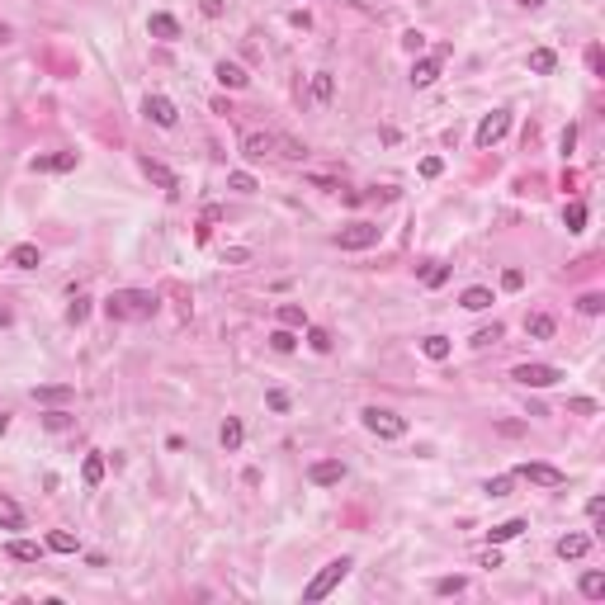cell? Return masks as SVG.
Here are the masks:
<instances>
[{
  "instance_id": "6da1fadb",
  "label": "cell",
  "mask_w": 605,
  "mask_h": 605,
  "mask_svg": "<svg viewBox=\"0 0 605 605\" xmlns=\"http://www.w3.org/2000/svg\"><path fill=\"white\" fill-rule=\"evenodd\" d=\"M104 312H109V322H147V317H157V293H147V288H118L104 302Z\"/></svg>"
},
{
  "instance_id": "7a4b0ae2",
  "label": "cell",
  "mask_w": 605,
  "mask_h": 605,
  "mask_svg": "<svg viewBox=\"0 0 605 605\" xmlns=\"http://www.w3.org/2000/svg\"><path fill=\"white\" fill-rule=\"evenodd\" d=\"M350 568H355L350 558H331V563H326V568H322V573L302 587V601H326V596H331V591L350 577Z\"/></svg>"
},
{
  "instance_id": "3957f363",
  "label": "cell",
  "mask_w": 605,
  "mask_h": 605,
  "mask_svg": "<svg viewBox=\"0 0 605 605\" xmlns=\"http://www.w3.org/2000/svg\"><path fill=\"white\" fill-rule=\"evenodd\" d=\"M360 421H365V430L379 435V440H402V435H407V421H402L398 412H383V407H365Z\"/></svg>"
},
{
  "instance_id": "277c9868",
  "label": "cell",
  "mask_w": 605,
  "mask_h": 605,
  "mask_svg": "<svg viewBox=\"0 0 605 605\" xmlns=\"http://www.w3.org/2000/svg\"><path fill=\"white\" fill-rule=\"evenodd\" d=\"M511 379L520 383V388H554V383L563 379V369H554V365H515Z\"/></svg>"
},
{
  "instance_id": "5b68a950",
  "label": "cell",
  "mask_w": 605,
  "mask_h": 605,
  "mask_svg": "<svg viewBox=\"0 0 605 605\" xmlns=\"http://www.w3.org/2000/svg\"><path fill=\"white\" fill-rule=\"evenodd\" d=\"M506 128H511V109H492V114H487V118L478 123L473 142H478V147H496L501 138H506Z\"/></svg>"
},
{
  "instance_id": "8992f818",
  "label": "cell",
  "mask_w": 605,
  "mask_h": 605,
  "mask_svg": "<svg viewBox=\"0 0 605 605\" xmlns=\"http://www.w3.org/2000/svg\"><path fill=\"white\" fill-rule=\"evenodd\" d=\"M515 478L534 482V487H563V482H568V473H563V468H554V463H520V468H515Z\"/></svg>"
},
{
  "instance_id": "52a82bcc",
  "label": "cell",
  "mask_w": 605,
  "mask_h": 605,
  "mask_svg": "<svg viewBox=\"0 0 605 605\" xmlns=\"http://www.w3.org/2000/svg\"><path fill=\"white\" fill-rule=\"evenodd\" d=\"M374 241H379V227L374 223H350L341 237H336V246H341V251H369Z\"/></svg>"
},
{
  "instance_id": "ba28073f",
  "label": "cell",
  "mask_w": 605,
  "mask_h": 605,
  "mask_svg": "<svg viewBox=\"0 0 605 605\" xmlns=\"http://www.w3.org/2000/svg\"><path fill=\"white\" fill-rule=\"evenodd\" d=\"M142 114H147V118H152L157 128H176V123H180V109H176V104H171L166 95H147Z\"/></svg>"
},
{
  "instance_id": "9c48e42d",
  "label": "cell",
  "mask_w": 605,
  "mask_h": 605,
  "mask_svg": "<svg viewBox=\"0 0 605 605\" xmlns=\"http://www.w3.org/2000/svg\"><path fill=\"white\" fill-rule=\"evenodd\" d=\"M241 157H246V161L274 157V133H246V138H241Z\"/></svg>"
},
{
  "instance_id": "30bf717a",
  "label": "cell",
  "mask_w": 605,
  "mask_h": 605,
  "mask_svg": "<svg viewBox=\"0 0 605 605\" xmlns=\"http://www.w3.org/2000/svg\"><path fill=\"white\" fill-rule=\"evenodd\" d=\"M76 398V388L71 383H38L33 388V402H43V407H62V402Z\"/></svg>"
},
{
  "instance_id": "8fae6325",
  "label": "cell",
  "mask_w": 605,
  "mask_h": 605,
  "mask_svg": "<svg viewBox=\"0 0 605 605\" xmlns=\"http://www.w3.org/2000/svg\"><path fill=\"white\" fill-rule=\"evenodd\" d=\"M307 478L317 482V487H336V482L346 478V463H336V459H317L312 468H307Z\"/></svg>"
},
{
  "instance_id": "7c38bea8",
  "label": "cell",
  "mask_w": 605,
  "mask_h": 605,
  "mask_svg": "<svg viewBox=\"0 0 605 605\" xmlns=\"http://www.w3.org/2000/svg\"><path fill=\"white\" fill-rule=\"evenodd\" d=\"M138 166H142V176H147V180H157V185H161L166 194H180V180H176V171H166V166H161V161H152V157H142Z\"/></svg>"
},
{
  "instance_id": "4fadbf2b",
  "label": "cell",
  "mask_w": 605,
  "mask_h": 605,
  "mask_svg": "<svg viewBox=\"0 0 605 605\" xmlns=\"http://www.w3.org/2000/svg\"><path fill=\"white\" fill-rule=\"evenodd\" d=\"M147 33L161 38V43H176V38H180V19L176 15H152V19H147Z\"/></svg>"
},
{
  "instance_id": "5bb4252c",
  "label": "cell",
  "mask_w": 605,
  "mask_h": 605,
  "mask_svg": "<svg viewBox=\"0 0 605 605\" xmlns=\"http://www.w3.org/2000/svg\"><path fill=\"white\" fill-rule=\"evenodd\" d=\"M554 331H558V322L549 312H530L525 317V336H534V341H554Z\"/></svg>"
},
{
  "instance_id": "9a60e30c",
  "label": "cell",
  "mask_w": 605,
  "mask_h": 605,
  "mask_svg": "<svg viewBox=\"0 0 605 605\" xmlns=\"http://www.w3.org/2000/svg\"><path fill=\"white\" fill-rule=\"evenodd\" d=\"M274 157H284V161H302V157H307V147H302L298 138H288V133H274Z\"/></svg>"
},
{
  "instance_id": "2e32d148",
  "label": "cell",
  "mask_w": 605,
  "mask_h": 605,
  "mask_svg": "<svg viewBox=\"0 0 605 605\" xmlns=\"http://www.w3.org/2000/svg\"><path fill=\"white\" fill-rule=\"evenodd\" d=\"M218 440H223V449H227V454H237V449H241V440H246V430H241V421H237V416H227V421H223V430H218Z\"/></svg>"
},
{
  "instance_id": "e0dca14e",
  "label": "cell",
  "mask_w": 605,
  "mask_h": 605,
  "mask_svg": "<svg viewBox=\"0 0 605 605\" xmlns=\"http://www.w3.org/2000/svg\"><path fill=\"white\" fill-rule=\"evenodd\" d=\"M530 71H534V76H554L558 71V52L554 48H534L530 52Z\"/></svg>"
},
{
  "instance_id": "ac0fdd59",
  "label": "cell",
  "mask_w": 605,
  "mask_h": 605,
  "mask_svg": "<svg viewBox=\"0 0 605 605\" xmlns=\"http://www.w3.org/2000/svg\"><path fill=\"white\" fill-rule=\"evenodd\" d=\"M591 549V534H563L558 539V558H587Z\"/></svg>"
},
{
  "instance_id": "d6986e66",
  "label": "cell",
  "mask_w": 605,
  "mask_h": 605,
  "mask_svg": "<svg viewBox=\"0 0 605 605\" xmlns=\"http://www.w3.org/2000/svg\"><path fill=\"white\" fill-rule=\"evenodd\" d=\"M463 307H468V312H487V307H492V288H482V284H473V288H463Z\"/></svg>"
},
{
  "instance_id": "ffe728a7",
  "label": "cell",
  "mask_w": 605,
  "mask_h": 605,
  "mask_svg": "<svg viewBox=\"0 0 605 605\" xmlns=\"http://www.w3.org/2000/svg\"><path fill=\"white\" fill-rule=\"evenodd\" d=\"M76 152H52V157H33V171H71Z\"/></svg>"
},
{
  "instance_id": "44dd1931",
  "label": "cell",
  "mask_w": 605,
  "mask_h": 605,
  "mask_svg": "<svg viewBox=\"0 0 605 605\" xmlns=\"http://www.w3.org/2000/svg\"><path fill=\"white\" fill-rule=\"evenodd\" d=\"M0 530H24V511H19V501H10L5 492H0Z\"/></svg>"
},
{
  "instance_id": "7402d4cb",
  "label": "cell",
  "mask_w": 605,
  "mask_h": 605,
  "mask_svg": "<svg viewBox=\"0 0 605 605\" xmlns=\"http://www.w3.org/2000/svg\"><path fill=\"white\" fill-rule=\"evenodd\" d=\"M38 260H43V255H38V246H33V241H19L15 251H10V265H15V270H33Z\"/></svg>"
},
{
  "instance_id": "603a6c76",
  "label": "cell",
  "mask_w": 605,
  "mask_h": 605,
  "mask_svg": "<svg viewBox=\"0 0 605 605\" xmlns=\"http://www.w3.org/2000/svg\"><path fill=\"white\" fill-rule=\"evenodd\" d=\"M435 76H440V57H421L412 66V85H435Z\"/></svg>"
},
{
  "instance_id": "cb8c5ba5",
  "label": "cell",
  "mask_w": 605,
  "mask_h": 605,
  "mask_svg": "<svg viewBox=\"0 0 605 605\" xmlns=\"http://www.w3.org/2000/svg\"><path fill=\"white\" fill-rule=\"evenodd\" d=\"M331 95H336V76L331 71H317L312 76V104H331Z\"/></svg>"
},
{
  "instance_id": "d4e9b609",
  "label": "cell",
  "mask_w": 605,
  "mask_h": 605,
  "mask_svg": "<svg viewBox=\"0 0 605 605\" xmlns=\"http://www.w3.org/2000/svg\"><path fill=\"white\" fill-rule=\"evenodd\" d=\"M5 554L15 558V563H38V554H43V549H38L33 539H10V544H5Z\"/></svg>"
},
{
  "instance_id": "484cf974",
  "label": "cell",
  "mask_w": 605,
  "mask_h": 605,
  "mask_svg": "<svg viewBox=\"0 0 605 605\" xmlns=\"http://www.w3.org/2000/svg\"><path fill=\"white\" fill-rule=\"evenodd\" d=\"M213 76L223 80L227 90H241V85H246V80H251V76H246V71H241V66H237V62H218V71H213Z\"/></svg>"
},
{
  "instance_id": "4316f807",
  "label": "cell",
  "mask_w": 605,
  "mask_h": 605,
  "mask_svg": "<svg viewBox=\"0 0 605 605\" xmlns=\"http://www.w3.org/2000/svg\"><path fill=\"white\" fill-rule=\"evenodd\" d=\"M279 326H288V331H302V326H307V312H302L298 302H279Z\"/></svg>"
},
{
  "instance_id": "83f0119b",
  "label": "cell",
  "mask_w": 605,
  "mask_h": 605,
  "mask_svg": "<svg viewBox=\"0 0 605 605\" xmlns=\"http://www.w3.org/2000/svg\"><path fill=\"white\" fill-rule=\"evenodd\" d=\"M80 482H85V487H99V482H104V459H99V454H85V463H80Z\"/></svg>"
},
{
  "instance_id": "f1b7e54d",
  "label": "cell",
  "mask_w": 605,
  "mask_h": 605,
  "mask_svg": "<svg viewBox=\"0 0 605 605\" xmlns=\"http://www.w3.org/2000/svg\"><path fill=\"white\" fill-rule=\"evenodd\" d=\"M421 355H426V360H435V365H440V360H449V336H426V341H421Z\"/></svg>"
},
{
  "instance_id": "f546056e",
  "label": "cell",
  "mask_w": 605,
  "mask_h": 605,
  "mask_svg": "<svg viewBox=\"0 0 605 605\" xmlns=\"http://www.w3.org/2000/svg\"><path fill=\"white\" fill-rule=\"evenodd\" d=\"M482 492L492 496V501L511 496V492H515V473H506V478H487V482H482Z\"/></svg>"
},
{
  "instance_id": "4dcf8cb0",
  "label": "cell",
  "mask_w": 605,
  "mask_h": 605,
  "mask_svg": "<svg viewBox=\"0 0 605 605\" xmlns=\"http://www.w3.org/2000/svg\"><path fill=\"white\" fill-rule=\"evenodd\" d=\"M520 530H525V520H501V525L487 530V539H492V544H506V539H515Z\"/></svg>"
},
{
  "instance_id": "1f68e13d",
  "label": "cell",
  "mask_w": 605,
  "mask_h": 605,
  "mask_svg": "<svg viewBox=\"0 0 605 605\" xmlns=\"http://www.w3.org/2000/svg\"><path fill=\"white\" fill-rule=\"evenodd\" d=\"M582 596H587V601H601L605 596V573H582Z\"/></svg>"
},
{
  "instance_id": "d6a6232c",
  "label": "cell",
  "mask_w": 605,
  "mask_h": 605,
  "mask_svg": "<svg viewBox=\"0 0 605 605\" xmlns=\"http://www.w3.org/2000/svg\"><path fill=\"white\" fill-rule=\"evenodd\" d=\"M563 223H568V232H587V204H568Z\"/></svg>"
},
{
  "instance_id": "836d02e7",
  "label": "cell",
  "mask_w": 605,
  "mask_h": 605,
  "mask_svg": "<svg viewBox=\"0 0 605 605\" xmlns=\"http://www.w3.org/2000/svg\"><path fill=\"white\" fill-rule=\"evenodd\" d=\"M307 346H312L317 355H326L336 341H331V331H326V326H307Z\"/></svg>"
},
{
  "instance_id": "e575fe53",
  "label": "cell",
  "mask_w": 605,
  "mask_h": 605,
  "mask_svg": "<svg viewBox=\"0 0 605 605\" xmlns=\"http://www.w3.org/2000/svg\"><path fill=\"white\" fill-rule=\"evenodd\" d=\"M48 549H52V554H76V534H66V530H52V534H48Z\"/></svg>"
},
{
  "instance_id": "d590c367",
  "label": "cell",
  "mask_w": 605,
  "mask_h": 605,
  "mask_svg": "<svg viewBox=\"0 0 605 605\" xmlns=\"http://www.w3.org/2000/svg\"><path fill=\"white\" fill-rule=\"evenodd\" d=\"M227 190H237V194H255V176H251V171H232V176H227Z\"/></svg>"
},
{
  "instance_id": "8d00e7d4",
  "label": "cell",
  "mask_w": 605,
  "mask_h": 605,
  "mask_svg": "<svg viewBox=\"0 0 605 605\" xmlns=\"http://www.w3.org/2000/svg\"><path fill=\"white\" fill-rule=\"evenodd\" d=\"M463 587H468V577H459V573H454V577H440V582H435V596H459Z\"/></svg>"
},
{
  "instance_id": "74e56055",
  "label": "cell",
  "mask_w": 605,
  "mask_h": 605,
  "mask_svg": "<svg viewBox=\"0 0 605 605\" xmlns=\"http://www.w3.org/2000/svg\"><path fill=\"white\" fill-rule=\"evenodd\" d=\"M270 346H274V350H279V355H288V350H293V346H298V336L288 331V326H279V331H270Z\"/></svg>"
},
{
  "instance_id": "f35d334b",
  "label": "cell",
  "mask_w": 605,
  "mask_h": 605,
  "mask_svg": "<svg viewBox=\"0 0 605 605\" xmlns=\"http://www.w3.org/2000/svg\"><path fill=\"white\" fill-rule=\"evenodd\" d=\"M43 426H48V430H71V426H76V416L57 407V412H48V416H43Z\"/></svg>"
},
{
  "instance_id": "ab89813d",
  "label": "cell",
  "mask_w": 605,
  "mask_h": 605,
  "mask_svg": "<svg viewBox=\"0 0 605 605\" xmlns=\"http://www.w3.org/2000/svg\"><path fill=\"white\" fill-rule=\"evenodd\" d=\"M85 317H90V298H71V307H66V322H71V326H80Z\"/></svg>"
},
{
  "instance_id": "60d3db41",
  "label": "cell",
  "mask_w": 605,
  "mask_h": 605,
  "mask_svg": "<svg viewBox=\"0 0 605 605\" xmlns=\"http://www.w3.org/2000/svg\"><path fill=\"white\" fill-rule=\"evenodd\" d=\"M577 307H582L587 317H601V312H605V298H601V293H582V302H577Z\"/></svg>"
},
{
  "instance_id": "b9f144b4",
  "label": "cell",
  "mask_w": 605,
  "mask_h": 605,
  "mask_svg": "<svg viewBox=\"0 0 605 605\" xmlns=\"http://www.w3.org/2000/svg\"><path fill=\"white\" fill-rule=\"evenodd\" d=\"M568 412H577V416H596V412H601V402H596V398H573V402H568Z\"/></svg>"
},
{
  "instance_id": "7bdbcfd3",
  "label": "cell",
  "mask_w": 605,
  "mask_h": 605,
  "mask_svg": "<svg viewBox=\"0 0 605 605\" xmlns=\"http://www.w3.org/2000/svg\"><path fill=\"white\" fill-rule=\"evenodd\" d=\"M496 341H501V326H496V322H492V326H482V331L473 336V346H478V350H482V346H496Z\"/></svg>"
},
{
  "instance_id": "ee69618b",
  "label": "cell",
  "mask_w": 605,
  "mask_h": 605,
  "mask_svg": "<svg viewBox=\"0 0 605 605\" xmlns=\"http://www.w3.org/2000/svg\"><path fill=\"white\" fill-rule=\"evenodd\" d=\"M421 279H426V288H440V284L449 279V265H430V270L421 274Z\"/></svg>"
},
{
  "instance_id": "f6af8a7d",
  "label": "cell",
  "mask_w": 605,
  "mask_h": 605,
  "mask_svg": "<svg viewBox=\"0 0 605 605\" xmlns=\"http://www.w3.org/2000/svg\"><path fill=\"white\" fill-rule=\"evenodd\" d=\"M251 260V251L246 246H232V251H223V265H246Z\"/></svg>"
},
{
  "instance_id": "bcb514c9",
  "label": "cell",
  "mask_w": 605,
  "mask_h": 605,
  "mask_svg": "<svg viewBox=\"0 0 605 605\" xmlns=\"http://www.w3.org/2000/svg\"><path fill=\"white\" fill-rule=\"evenodd\" d=\"M501 288H506V293L525 288V274H520V270H506V274H501Z\"/></svg>"
},
{
  "instance_id": "7dc6e473",
  "label": "cell",
  "mask_w": 605,
  "mask_h": 605,
  "mask_svg": "<svg viewBox=\"0 0 605 605\" xmlns=\"http://www.w3.org/2000/svg\"><path fill=\"white\" fill-rule=\"evenodd\" d=\"M402 48H407V52H421V48H426V33H416V29L402 33Z\"/></svg>"
},
{
  "instance_id": "c3c4849f",
  "label": "cell",
  "mask_w": 605,
  "mask_h": 605,
  "mask_svg": "<svg viewBox=\"0 0 605 605\" xmlns=\"http://www.w3.org/2000/svg\"><path fill=\"white\" fill-rule=\"evenodd\" d=\"M440 171H445V161H440V157H426V161H421V176H426V180H435Z\"/></svg>"
},
{
  "instance_id": "681fc988",
  "label": "cell",
  "mask_w": 605,
  "mask_h": 605,
  "mask_svg": "<svg viewBox=\"0 0 605 605\" xmlns=\"http://www.w3.org/2000/svg\"><path fill=\"white\" fill-rule=\"evenodd\" d=\"M213 223H218V208H204V223H199V241H208V232H213Z\"/></svg>"
},
{
  "instance_id": "f907efd6",
  "label": "cell",
  "mask_w": 605,
  "mask_h": 605,
  "mask_svg": "<svg viewBox=\"0 0 605 605\" xmlns=\"http://www.w3.org/2000/svg\"><path fill=\"white\" fill-rule=\"evenodd\" d=\"M199 10H204L208 19H223V0H199Z\"/></svg>"
},
{
  "instance_id": "816d5d0a",
  "label": "cell",
  "mask_w": 605,
  "mask_h": 605,
  "mask_svg": "<svg viewBox=\"0 0 605 605\" xmlns=\"http://www.w3.org/2000/svg\"><path fill=\"white\" fill-rule=\"evenodd\" d=\"M270 407H274V412H288V393H284V388H274V393H270Z\"/></svg>"
},
{
  "instance_id": "f5cc1de1",
  "label": "cell",
  "mask_w": 605,
  "mask_h": 605,
  "mask_svg": "<svg viewBox=\"0 0 605 605\" xmlns=\"http://www.w3.org/2000/svg\"><path fill=\"white\" fill-rule=\"evenodd\" d=\"M496 430H501V435H525V426H520V421H501Z\"/></svg>"
},
{
  "instance_id": "db71d44e",
  "label": "cell",
  "mask_w": 605,
  "mask_h": 605,
  "mask_svg": "<svg viewBox=\"0 0 605 605\" xmlns=\"http://www.w3.org/2000/svg\"><path fill=\"white\" fill-rule=\"evenodd\" d=\"M587 66L596 71V76H601V48H587Z\"/></svg>"
},
{
  "instance_id": "11a10c76",
  "label": "cell",
  "mask_w": 605,
  "mask_h": 605,
  "mask_svg": "<svg viewBox=\"0 0 605 605\" xmlns=\"http://www.w3.org/2000/svg\"><path fill=\"white\" fill-rule=\"evenodd\" d=\"M5 38H10V24H5V19H0V43H5Z\"/></svg>"
},
{
  "instance_id": "9f6ffc18",
  "label": "cell",
  "mask_w": 605,
  "mask_h": 605,
  "mask_svg": "<svg viewBox=\"0 0 605 605\" xmlns=\"http://www.w3.org/2000/svg\"><path fill=\"white\" fill-rule=\"evenodd\" d=\"M5 430H10V416H5V412H0V435H5Z\"/></svg>"
},
{
  "instance_id": "6f0895ef",
  "label": "cell",
  "mask_w": 605,
  "mask_h": 605,
  "mask_svg": "<svg viewBox=\"0 0 605 605\" xmlns=\"http://www.w3.org/2000/svg\"><path fill=\"white\" fill-rule=\"evenodd\" d=\"M520 5H530V10H539V5H544V0H520Z\"/></svg>"
}]
</instances>
